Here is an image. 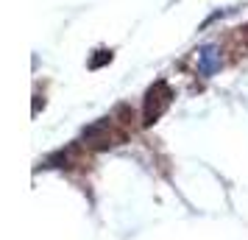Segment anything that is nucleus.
Returning a JSON list of instances; mask_svg holds the SVG:
<instances>
[{
	"label": "nucleus",
	"instance_id": "obj_3",
	"mask_svg": "<svg viewBox=\"0 0 248 240\" xmlns=\"http://www.w3.org/2000/svg\"><path fill=\"white\" fill-rule=\"evenodd\" d=\"M112 59V53H106V50H101V56L92 59V67H98V64H103V62H109Z\"/></svg>",
	"mask_w": 248,
	"mask_h": 240
},
{
	"label": "nucleus",
	"instance_id": "obj_1",
	"mask_svg": "<svg viewBox=\"0 0 248 240\" xmlns=\"http://www.w3.org/2000/svg\"><path fill=\"white\" fill-rule=\"evenodd\" d=\"M170 106V87L165 81H159L154 84L151 90H148V98H145V120L142 123H154L159 114L165 112Z\"/></svg>",
	"mask_w": 248,
	"mask_h": 240
},
{
	"label": "nucleus",
	"instance_id": "obj_2",
	"mask_svg": "<svg viewBox=\"0 0 248 240\" xmlns=\"http://www.w3.org/2000/svg\"><path fill=\"white\" fill-rule=\"evenodd\" d=\"M217 67H220V56H217V50H215V48H203L201 56H198V70H201L203 76H212Z\"/></svg>",
	"mask_w": 248,
	"mask_h": 240
}]
</instances>
